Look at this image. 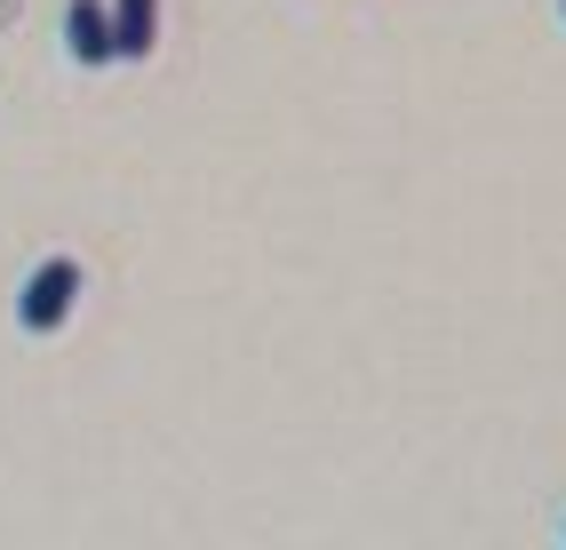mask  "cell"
Listing matches in <instances>:
<instances>
[{
	"mask_svg": "<svg viewBox=\"0 0 566 550\" xmlns=\"http://www.w3.org/2000/svg\"><path fill=\"white\" fill-rule=\"evenodd\" d=\"M72 311H81V264L72 255H41L17 287V327L24 336H56Z\"/></svg>",
	"mask_w": 566,
	"mask_h": 550,
	"instance_id": "6da1fadb",
	"label": "cell"
},
{
	"mask_svg": "<svg viewBox=\"0 0 566 550\" xmlns=\"http://www.w3.org/2000/svg\"><path fill=\"white\" fill-rule=\"evenodd\" d=\"M64 56L72 64H120V41H112V9H104V0H72V9H64Z\"/></svg>",
	"mask_w": 566,
	"mask_h": 550,
	"instance_id": "7a4b0ae2",
	"label": "cell"
},
{
	"mask_svg": "<svg viewBox=\"0 0 566 550\" xmlns=\"http://www.w3.org/2000/svg\"><path fill=\"white\" fill-rule=\"evenodd\" d=\"M153 32H160V0H112V41H120V64L153 56Z\"/></svg>",
	"mask_w": 566,
	"mask_h": 550,
	"instance_id": "3957f363",
	"label": "cell"
},
{
	"mask_svg": "<svg viewBox=\"0 0 566 550\" xmlns=\"http://www.w3.org/2000/svg\"><path fill=\"white\" fill-rule=\"evenodd\" d=\"M558 24H566V0H558Z\"/></svg>",
	"mask_w": 566,
	"mask_h": 550,
	"instance_id": "277c9868",
	"label": "cell"
}]
</instances>
